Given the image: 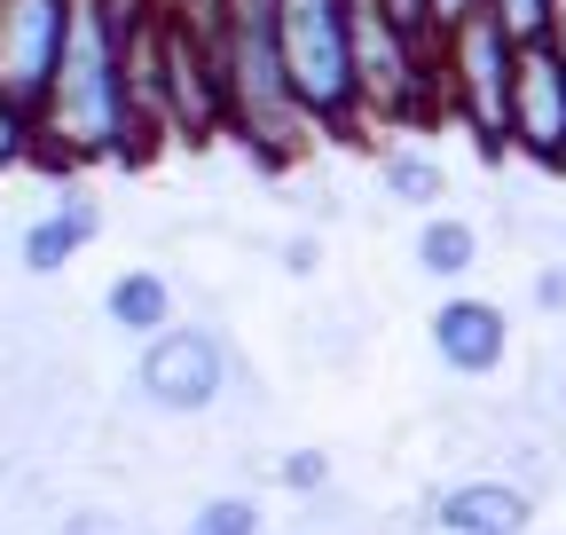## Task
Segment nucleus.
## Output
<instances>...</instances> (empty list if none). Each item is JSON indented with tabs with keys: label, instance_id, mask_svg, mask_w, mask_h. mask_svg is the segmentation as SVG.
<instances>
[{
	"label": "nucleus",
	"instance_id": "1",
	"mask_svg": "<svg viewBox=\"0 0 566 535\" xmlns=\"http://www.w3.org/2000/svg\"><path fill=\"white\" fill-rule=\"evenodd\" d=\"M40 158L48 166H95V158H142L134 95H126V40L103 0H71V40L40 95Z\"/></svg>",
	"mask_w": 566,
	"mask_h": 535
},
{
	"label": "nucleus",
	"instance_id": "2",
	"mask_svg": "<svg viewBox=\"0 0 566 535\" xmlns=\"http://www.w3.org/2000/svg\"><path fill=\"white\" fill-rule=\"evenodd\" d=\"M221 80H229V134L283 166L307 150V103L283 72V40H275V0H229V24H221Z\"/></svg>",
	"mask_w": 566,
	"mask_h": 535
},
{
	"label": "nucleus",
	"instance_id": "3",
	"mask_svg": "<svg viewBox=\"0 0 566 535\" xmlns=\"http://www.w3.org/2000/svg\"><path fill=\"white\" fill-rule=\"evenodd\" d=\"M275 40L315 134H346L363 118V80H354V24L346 0H275Z\"/></svg>",
	"mask_w": 566,
	"mask_h": 535
},
{
	"label": "nucleus",
	"instance_id": "4",
	"mask_svg": "<svg viewBox=\"0 0 566 535\" xmlns=\"http://www.w3.org/2000/svg\"><path fill=\"white\" fill-rule=\"evenodd\" d=\"M512 80H520V40L504 32L495 9H480L457 32H441V103L464 118L480 158L512 150Z\"/></svg>",
	"mask_w": 566,
	"mask_h": 535
},
{
	"label": "nucleus",
	"instance_id": "5",
	"mask_svg": "<svg viewBox=\"0 0 566 535\" xmlns=\"http://www.w3.org/2000/svg\"><path fill=\"white\" fill-rule=\"evenodd\" d=\"M134 386H142V401L166 410V418H205L212 401H221V386H229V347L212 339L205 323H166L158 339L142 347Z\"/></svg>",
	"mask_w": 566,
	"mask_h": 535
},
{
	"label": "nucleus",
	"instance_id": "6",
	"mask_svg": "<svg viewBox=\"0 0 566 535\" xmlns=\"http://www.w3.org/2000/svg\"><path fill=\"white\" fill-rule=\"evenodd\" d=\"M71 40V0H0V95L40 111Z\"/></svg>",
	"mask_w": 566,
	"mask_h": 535
},
{
	"label": "nucleus",
	"instance_id": "7",
	"mask_svg": "<svg viewBox=\"0 0 566 535\" xmlns=\"http://www.w3.org/2000/svg\"><path fill=\"white\" fill-rule=\"evenodd\" d=\"M512 150L566 174V55L551 40H520V80H512Z\"/></svg>",
	"mask_w": 566,
	"mask_h": 535
},
{
	"label": "nucleus",
	"instance_id": "8",
	"mask_svg": "<svg viewBox=\"0 0 566 535\" xmlns=\"http://www.w3.org/2000/svg\"><path fill=\"white\" fill-rule=\"evenodd\" d=\"M433 355H441L457 378L504 370V355H512V323H504V307H495V300H472V292L441 300V307H433Z\"/></svg>",
	"mask_w": 566,
	"mask_h": 535
},
{
	"label": "nucleus",
	"instance_id": "9",
	"mask_svg": "<svg viewBox=\"0 0 566 535\" xmlns=\"http://www.w3.org/2000/svg\"><path fill=\"white\" fill-rule=\"evenodd\" d=\"M527 520H535V504L512 481H464V489H449L433 504L441 535H527Z\"/></svg>",
	"mask_w": 566,
	"mask_h": 535
},
{
	"label": "nucleus",
	"instance_id": "10",
	"mask_svg": "<svg viewBox=\"0 0 566 535\" xmlns=\"http://www.w3.org/2000/svg\"><path fill=\"white\" fill-rule=\"evenodd\" d=\"M95 229H103V213L87 206V197H63L55 213H40V221L24 229V268H32V276H55L63 260H80V252L95 244Z\"/></svg>",
	"mask_w": 566,
	"mask_h": 535
},
{
	"label": "nucleus",
	"instance_id": "11",
	"mask_svg": "<svg viewBox=\"0 0 566 535\" xmlns=\"http://www.w3.org/2000/svg\"><path fill=\"white\" fill-rule=\"evenodd\" d=\"M103 315L118 331H134V339H158V331L174 323V284L158 276V268H126V276L103 292Z\"/></svg>",
	"mask_w": 566,
	"mask_h": 535
},
{
	"label": "nucleus",
	"instance_id": "12",
	"mask_svg": "<svg viewBox=\"0 0 566 535\" xmlns=\"http://www.w3.org/2000/svg\"><path fill=\"white\" fill-rule=\"evenodd\" d=\"M480 260V237H472V221H424L417 229V268L424 276H464V268Z\"/></svg>",
	"mask_w": 566,
	"mask_h": 535
},
{
	"label": "nucleus",
	"instance_id": "13",
	"mask_svg": "<svg viewBox=\"0 0 566 535\" xmlns=\"http://www.w3.org/2000/svg\"><path fill=\"white\" fill-rule=\"evenodd\" d=\"M378 174H386V189L401 197V206H433V197H449L441 166L424 158V150H386V158H378Z\"/></svg>",
	"mask_w": 566,
	"mask_h": 535
},
{
	"label": "nucleus",
	"instance_id": "14",
	"mask_svg": "<svg viewBox=\"0 0 566 535\" xmlns=\"http://www.w3.org/2000/svg\"><path fill=\"white\" fill-rule=\"evenodd\" d=\"M24 158H40V111H24L17 95H0V174H17Z\"/></svg>",
	"mask_w": 566,
	"mask_h": 535
},
{
	"label": "nucleus",
	"instance_id": "15",
	"mask_svg": "<svg viewBox=\"0 0 566 535\" xmlns=\"http://www.w3.org/2000/svg\"><path fill=\"white\" fill-rule=\"evenodd\" d=\"M260 504L252 496H212L205 512H189V535H260Z\"/></svg>",
	"mask_w": 566,
	"mask_h": 535
},
{
	"label": "nucleus",
	"instance_id": "16",
	"mask_svg": "<svg viewBox=\"0 0 566 535\" xmlns=\"http://www.w3.org/2000/svg\"><path fill=\"white\" fill-rule=\"evenodd\" d=\"M488 9L504 17L512 40H543V32H551V0H488Z\"/></svg>",
	"mask_w": 566,
	"mask_h": 535
},
{
	"label": "nucleus",
	"instance_id": "17",
	"mask_svg": "<svg viewBox=\"0 0 566 535\" xmlns=\"http://www.w3.org/2000/svg\"><path fill=\"white\" fill-rule=\"evenodd\" d=\"M323 481H331V457H323V449L283 457V489H323Z\"/></svg>",
	"mask_w": 566,
	"mask_h": 535
},
{
	"label": "nucleus",
	"instance_id": "18",
	"mask_svg": "<svg viewBox=\"0 0 566 535\" xmlns=\"http://www.w3.org/2000/svg\"><path fill=\"white\" fill-rule=\"evenodd\" d=\"M386 17H394L401 32H417V40L441 48V32H433V0H386Z\"/></svg>",
	"mask_w": 566,
	"mask_h": 535
},
{
	"label": "nucleus",
	"instance_id": "19",
	"mask_svg": "<svg viewBox=\"0 0 566 535\" xmlns=\"http://www.w3.org/2000/svg\"><path fill=\"white\" fill-rule=\"evenodd\" d=\"M488 0H433V32H457L464 17H480Z\"/></svg>",
	"mask_w": 566,
	"mask_h": 535
},
{
	"label": "nucleus",
	"instance_id": "20",
	"mask_svg": "<svg viewBox=\"0 0 566 535\" xmlns=\"http://www.w3.org/2000/svg\"><path fill=\"white\" fill-rule=\"evenodd\" d=\"M535 307H566V268H543V276H535Z\"/></svg>",
	"mask_w": 566,
	"mask_h": 535
},
{
	"label": "nucleus",
	"instance_id": "21",
	"mask_svg": "<svg viewBox=\"0 0 566 535\" xmlns=\"http://www.w3.org/2000/svg\"><path fill=\"white\" fill-rule=\"evenodd\" d=\"M283 268H292V276H307V268H315V244L300 237V244H283Z\"/></svg>",
	"mask_w": 566,
	"mask_h": 535
},
{
	"label": "nucleus",
	"instance_id": "22",
	"mask_svg": "<svg viewBox=\"0 0 566 535\" xmlns=\"http://www.w3.org/2000/svg\"><path fill=\"white\" fill-rule=\"evenodd\" d=\"M543 40H551V48L566 55V0H551V32H543Z\"/></svg>",
	"mask_w": 566,
	"mask_h": 535
},
{
	"label": "nucleus",
	"instance_id": "23",
	"mask_svg": "<svg viewBox=\"0 0 566 535\" xmlns=\"http://www.w3.org/2000/svg\"><path fill=\"white\" fill-rule=\"evenodd\" d=\"M63 535H118V527H111V520H71Z\"/></svg>",
	"mask_w": 566,
	"mask_h": 535
}]
</instances>
